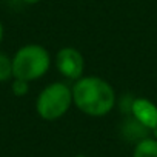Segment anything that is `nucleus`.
<instances>
[{
    "instance_id": "1",
    "label": "nucleus",
    "mask_w": 157,
    "mask_h": 157,
    "mask_svg": "<svg viewBox=\"0 0 157 157\" xmlns=\"http://www.w3.org/2000/svg\"><path fill=\"white\" fill-rule=\"evenodd\" d=\"M71 90L72 103L86 116L103 117L116 106V93L113 86L100 77H80Z\"/></svg>"
},
{
    "instance_id": "2",
    "label": "nucleus",
    "mask_w": 157,
    "mask_h": 157,
    "mask_svg": "<svg viewBox=\"0 0 157 157\" xmlns=\"http://www.w3.org/2000/svg\"><path fill=\"white\" fill-rule=\"evenodd\" d=\"M51 66V56L48 49L37 43H29L16 51L13 56V78L26 82L42 78Z\"/></svg>"
},
{
    "instance_id": "3",
    "label": "nucleus",
    "mask_w": 157,
    "mask_h": 157,
    "mask_svg": "<svg viewBox=\"0 0 157 157\" xmlns=\"http://www.w3.org/2000/svg\"><path fill=\"white\" fill-rule=\"evenodd\" d=\"M72 105V90L62 82H54L43 88L36 100L37 114L48 122L63 117Z\"/></svg>"
},
{
    "instance_id": "4",
    "label": "nucleus",
    "mask_w": 157,
    "mask_h": 157,
    "mask_svg": "<svg viewBox=\"0 0 157 157\" xmlns=\"http://www.w3.org/2000/svg\"><path fill=\"white\" fill-rule=\"evenodd\" d=\"M56 66L63 77L75 82L80 77H83L85 71L83 54L72 46H65L56 56Z\"/></svg>"
},
{
    "instance_id": "5",
    "label": "nucleus",
    "mask_w": 157,
    "mask_h": 157,
    "mask_svg": "<svg viewBox=\"0 0 157 157\" xmlns=\"http://www.w3.org/2000/svg\"><path fill=\"white\" fill-rule=\"evenodd\" d=\"M131 117L151 132L157 129V105L145 97H136L131 106Z\"/></svg>"
},
{
    "instance_id": "6",
    "label": "nucleus",
    "mask_w": 157,
    "mask_h": 157,
    "mask_svg": "<svg viewBox=\"0 0 157 157\" xmlns=\"http://www.w3.org/2000/svg\"><path fill=\"white\" fill-rule=\"evenodd\" d=\"M132 157H157V139L145 137L134 146Z\"/></svg>"
},
{
    "instance_id": "7",
    "label": "nucleus",
    "mask_w": 157,
    "mask_h": 157,
    "mask_svg": "<svg viewBox=\"0 0 157 157\" xmlns=\"http://www.w3.org/2000/svg\"><path fill=\"white\" fill-rule=\"evenodd\" d=\"M13 57L0 52V83L13 78Z\"/></svg>"
},
{
    "instance_id": "8",
    "label": "nucleus",
    "mask_w": 157,
    "mask_h": 157,
    "mask_svg": "<svg viewBox=\"0 0 157 157\" xmlns=\"http://www.w3.org/2000/svg\"><path fill=\"white\" fill-rule=\"evenodd\" d=\"M11 91L16 97H23L29 93V82L22 80V78H14L11 83Z\"/></svg>"
},
{
    "instance_id": "9",
    "label": "nucleus",
    "mask_w": 157,
    "mask_h": 157,
    "mask_svg": "<svg viewBox=\"0 0 157 157\" xmlns=\"http://www.w3.org/2000/svg\"><path fill=\"white\" fill-rule=\"evenodd\" d=\"M23 3H26V5H36V3H39L40 0H22Z\"/></svg>"
},
{
    "instance_id": "10",
    "label": "nucleus",
    "mask_w": 157,
    "mask_h": 157,
    "mask_svg": "<svg viewBox=\"0 0 157 157\" xmlns=\"http://www.w3.org/2000/svg\"><path fill=\"white\" fill-rule=\"evenodd\" d=\"M2 40H3V25L0 22V43H2Z\"/></svg>"
},
{
    "instance_id": "11",
    "label": "nucleus",
    "mask_w": 157,
    "mask_h": 157,
    "mask_svg": "<svg viewBox=\"0 0 157 157\" xmlns=\"http://www.w3.org/2000/svg\"><path fill=\"white\" fill-rule=\"evenodd\" d=\"M74 157H88V155H85V154H77V155H74Z\"/></svg>"
}]
</instances>
